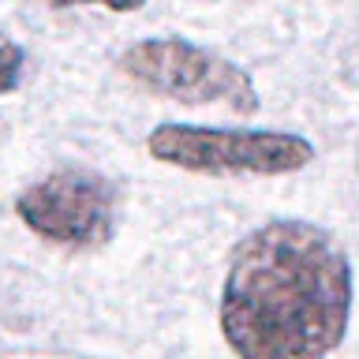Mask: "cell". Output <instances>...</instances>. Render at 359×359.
<instances>
[{
	"mask_svg": "<svg viewBox=\"0 0 359 359\" xmlns=\"http://www.w3.org/2000/svg\"><path fill=\"white\" fill-rule=\"evenodd\" d=\"M15 213L41 240L90 251L116 229V187L86 168H64L22 191Z\"/></svg>",
	"mask_w": 359,
	"mask_h": 359,
	"instance_id": "cell-4",
	"label": "cell"
},
{
	"mask_svg": "<svg viewBox=\"0 0 359 359\" xmlns=\"http://www.w3.org/2000/svg\"><path fill=\"white\" fill-rule=\"evenodd\" d=\"M150 154L165 165L187 172H224V176H277L296 172L314 157L311 142L285 131H217L191 123H161L150 131Z\"/></svg>",
	"mask_w": 359,
	"mask_h": 359,
	"instance_id": "cell-2",
	"label": "cell"
},
{
	"mask_svg": "<svg viewBox=\"0 0 359 359\" xmlns=\"http://www.w3.org/2000/svg\"><path fill=\"white\" fill-rule=\"evenodd\" d=\"M120 64L128 79H135L139 86L154 90L161 97L187 101V105L221 101V105L247 112V116L258 109V90L251 75L191 41H180V38L139 41L123 53Z\"/></svg>",
	"mask_w": 359,
	"mask_h": 359,
	"instance_id": "cell-3",
	"label": "cell"
},
{
	"mask_svg": "<svg viewBox=\"0 0 359 359\" xmlns=\"http://www.w3.org/2000/svg\"><path fill=\"white\" fill-rule=\"evenodd\" d=\"M49 8H79V4H101L109 11H139L146 0H45Z\"/></svg>",
	"mask_w": 359,
	"mask_h": 359,
	"instance_id": "cell-6",
	"label": "cell"
},
{
	"mask_svg": "<svg viewBox=\"0 0 359 359\" xmlns=\"http://www.w3.org/2000/svg\"><path fill=\"white\" fill-rule=\"evenodd\" d=\"M22 64H27V56L15 41L0 38V94H11V90L19 86L22 79Z\"/></svg>",
	"mask_w": 359,
	"mask_h": 359,
	"instance_id": "cell-5",
	"label": "cell"
},
{
	"mask_svg": "<svg viewBox=\"0 0 359 359\" xmlns=\"http://www.w3.org/2000/svg\"><path fill=\"white\" fill-rule=\"evenodd\" d=\"M352 269L330 232L269 221L236 247L221 333L240 359H325L344 341Z\"/></svg>",
	"mask_w": 359,
	"mask_h": 359,
	"instance_id": "cell-1",
	"label": "cell"
}]
</instances>
